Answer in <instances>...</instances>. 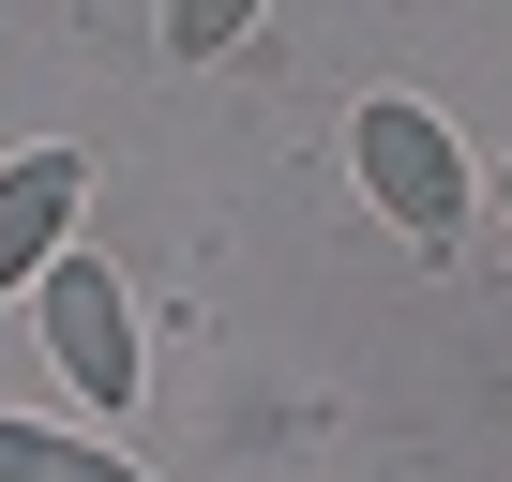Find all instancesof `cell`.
I'll return each mask as SVG.
<instances>
[{
  "label": "cell",
  "instance_id": "1",
  "mask_svg": "<svg viewBox=\"0 0 512 482\" xmlns=\"http://www.w3.org/2000/svg\"><path fill=\"white\" fill-rule=\"evenodd\" d=\"M362 196L407 226V241H467V136L422 106V91H362Z\"/></svg>",
  "mask_w": 512,
  "mask_h": 482
},
{
  "label": "cell",
  "instance_id": "2",
  "mask_svg": "<svg viewBox=\"0 0 512 482\" xmlns=\"http://www.w3.org/2000/svg\"><path fill=\"white\" fill-rule=\"evenodd\" d=\"M31 302H46V362H61V392H91V407L121 422L151 362H136V302H121V272H106V241H61V272H46Z\"/></svg>",
  "mask_w": 512,
  "mask_h": 482
},
{
  "label": "cell",
  "instance_id": "3",
  "mask_svg": "<svg viewBox=\"0 0 512 482\" xmlns=\"http://www.w3.org/2000/svg\"><path fill=\"white\" fill-rule=\"evenodd\" d=\"M76 196H91V166H76V151H16V166H0V302L61 272V241H76Z\"/></svg>",
  "mask_w": 512,
  "mask_h": 482
},
{
  "label": "cell",
  "instance_id": "4",
  "mask_svg": "<svg viewBox=\"0 0 512 482\" xmlns=\"http://www.w3.org/2000/svg\"><path fill=\"white\" fill-rule=\"evenodd\" d=\"M0 482H151V467L106 452V437H61V422H16V407H0Z\"/></svg>",
  "mask_w": 512,
  "mask_h": 482
},
{
  "label": "cell",
  "instance_id": "5",
  "mask_svg": "<svg viewBox=\"0 0 512 482\" xmlns=\"http://www.w3.org/2000/svg\"><path fill=\"white\" fill-rule=\"evenodd\" d=\"M497 211H512V166H497Z\"/></svg>",
  "mask_w": 512,
  "mask_h": 482
}]
</instances>
